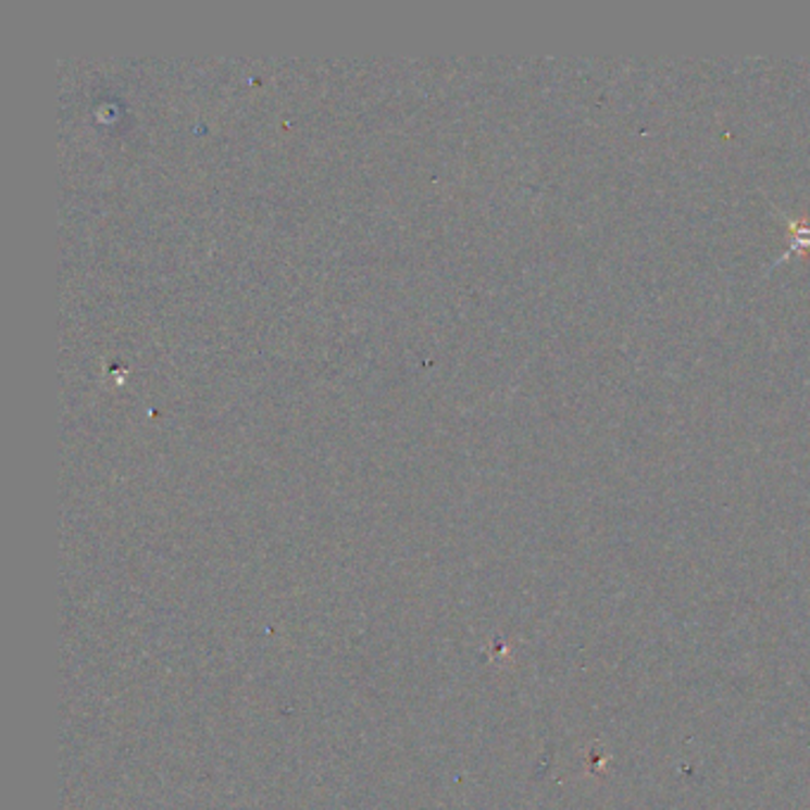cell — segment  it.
Returning a JSON list of instances; mask_svg holds the SVG:
<instances>
[{
    "mask_svg": "<svg viewBox=\"0 0 810 810\" xmlns=\"http://www.w3.org/2000/svg\"><path fill=\"white\" fill-rule=\"evenodd\" d=\"M787 224V250H784L775 264L784 262L796 252H810V216H789L784 210H777Z\"/></svg>",
    "mask_w": 810,
    "mask_h": 810,
    "instance_id": "obj_1",
    "label": "cell"
}]
</instances>
